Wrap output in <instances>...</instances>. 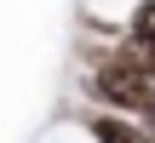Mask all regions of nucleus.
Returning a JSON list of instances; mask_svg holds the SVG:
<instances>
[{"label": "nucleus", "instance_id": "obj_3", "mask_svg": "<svg viewBox=\"0 0 155 143\" xmlns=\"http://www.w3.org/2000/svg\"><path fill=\"white\" fill-rule=\"evenodd\" d=\"M132 34H138V40H155V0H138V11H132Z\"/></svg>", "mask_w": 155, "mask_h": 143}, {"label": "nucleus", "instance_id": "obj_1", "mask_svg": "<svg viewBox=\"0 0 155 143\" xmlns=\"http://www.w3.org/2000/svg\"><path fill=\"white\" fill-rule=\"evenodd\" d=\"M92 92H98L109 109H121V115H144V120L155 126V92H150V75H144V69L109 57V63L92 75Z\"/></svg>", "mask_w": 155, "mask_h": 143}, {"label": "nucleus", "instance_id": "obj_2", "mask_svg": "<svg viewBox=\"0 0 155 143\" xmlns=\"http://www.w3.org/2000/svg\"><path fill=\"white\" fill-rule=\"evenodd\" d=\"M92 138L98 143H155V132H138V126L121 120V109H115V115H98V120H92Z\"/></svg>", "mask_w": 155, "mask_h": 143}]
</instances>
